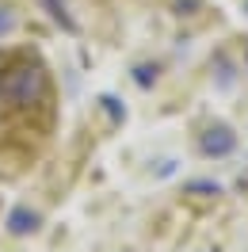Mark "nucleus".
I'll return each mask as SVG.
<instances>
[{"label": "nucleus", "mask_w": 248, "mask_h": 252, "mask_svg": "<svg viewBox=\"0 0 248 252\" xmlns=\"http://www.w3.org/2000/svg\"><path fill=\"white\" fill-rule=\"evenodd\" d=\"M42 69H16V73H8L4 80V95L12 99V103H31L34 95L42 92Z\"/></svg>", "instance_id": "f257e3e1"}, {"label": "nucleus", "mask_w": 248, "mask_h": 252, "mask_svg": "<svg viewBox=\"0 0 248 252\" xmlns=\"http://www.w3.org/2000/svg\"><path fill=\"white\" fill-rule=\"evenodd\" d=\"M202 157H229L233 149H237V134H233L229 126H214V130H206L202 134Z\"/></svg>", "instance_id": "f03ea898"}, {"label": "nucleus", "mask_w": 248, "mask_h": 252, "mask_svg": "<svg viewBox=\"0 0 248 252\" xmlns=\"http://www.w3.org/2000/svg\"><path fill=\"white\" fill-rule=\"evenodd\" d=\"M4 225H8V233H12V237H27V233H34V229L42 225V214L31 210V206H12Z\"/></svg>", "instance_id": "7ed1b4c3"}, {"label": "nucleus", "mask_w": 248, "mask_h": 252, "mask_svg": "<svg viewBox=\"0 0 248 252\" xmlns=\"http://www.w3.org/2000/svg\"><path fill=\"white\" fill-rule=\"evenodd\" d=\"M38 4H42V8H46V12H50V16H54V19H58V23H62V27H65V31H73V34H77V19H73V16H69V8H65V4H62V0H38Z\"/></svg>", "instance_id": "20e7f679"}, {"label": "nucleus", "mask_w": 248, "mask_h": 252, "mask_svg": "<svg viewBox=\"0 0 248 252\" xmlns=\"http://www.w3.org/2000/svg\"><path fill=\"white\" fill-rule=\"evenodd\" d=\"M16 27H19L16 12H12V8H0V42H4V38H8L12 31H16Z\"/></svg>", "instance_id": "39448f33"}, {"label": "nucleus", "mask_w": 248, "mask_h": 252, "mask_svg": "<svg viewBox=\"0 0 248 252\" xmlns=\"http://www.w3.org/2000/svg\"><path fill=\"white\" fill-rule=\"evenodd\" d=\"M134 80H138V88H153L156 65H138V69H134Z\"/></svg>", "instance_id": "423d86ee"}, {"label": "nucleus", "mask_w": 248, "mask_h": 252, "mask_svg": "<svg viewBox=\"0 0 248 252\" xmlns=\"http://www.w3.org/2000/svg\"><path fill=\"white\" fill-rule=\"evenodd\" d=\"M99 103L111 111V119H115V123H123V119H126V107H119V99H115V95H99Z\"/></svg>", "instance_id": "0eeeda50"}, {"label": "nucleus", "mask_w": 248, "mask_h": 252, "mask_svg": "<svg viewBox=\"0 0 248 252\" xmlns=\"http://www.w3.org/2000/svg\"><path fill=\"white\" fill-rule=\"evenodd\" d=\"M191 191H214V195H217L221 188H217V184H206V180H202V184H191Z\"/></svg>", "instance_id": "6e6552de"}]
</instances>
